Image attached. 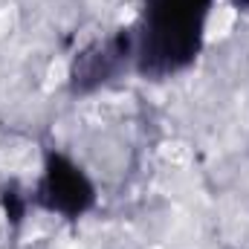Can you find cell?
<instances>
[{"mask_svg":"<svg viewBox=\"0 0 249 249\" xmlns=\"http://www.w3.org/2000/svg\"><path fill=\"white\" fill-rule=\"evenodd\" d=\"M214 0H142L133 23V70L148 81L186 72L206 47Z\"/></svg>","mask_w":249,"mask_h":249,"instance_id":"cell-1","label":"cell"},{"mask_svg":"<svg viewBox=\"0 0 249 249\" xmlns=\"http://www.w3.org/2000/svg\"><path fill=\"white\" fill-rule=\"evenodd\" d=\"M29 206L64 220H78L96 206V186L78 162H72L67 154L50 151L38 183L29 191Z\"/></svg>","mask_w":249,"mask_h":249,"instance_id":"cell-2","label":"cell"},{"mask_svg":"<svg viewBox=\"0 0 249 249\" xmlns=\"http://www.w3.org/2000/svg\"><path fill=\"white\" fill-rule=\"evenodd\" d=\"M133 70V26H122L105 38H96L70 61V93L90 96L99 87L116 81Z\"/></svg>","mask_w":249,"mask_h":249,"instance_id":"cell-3","label":"cell"},{"mask_svg":"<svg viewBox=\"0 0 249 249\" xmlns=\"http://www.w3.org/2000/svg\"><path fill=\"white\" fill-rule=\"evenodd\" d=\"M0 203H3V209H6V217H9L12 223H18V220L23 217L26 206H29V194H23L15 183H9V186L3 188V194H0Z\"/></svg>","mask_w":249,"mask_h":249,"instance_id":"cell-4","label":"cell"},{"mask_svg":"<svg viewBox=\"0 0 249 249\" xmlns=\"http://www.w3.org/2000/svg\"><path fill=\"white\" fill-rule=\"evenodd\" d=\"M232 6H235L238 12H249V0H232Z\"/></svg>","mask_w":249,"mask_h":249,"instance_id":"cell-5","label":"cell"}]
</instances>
